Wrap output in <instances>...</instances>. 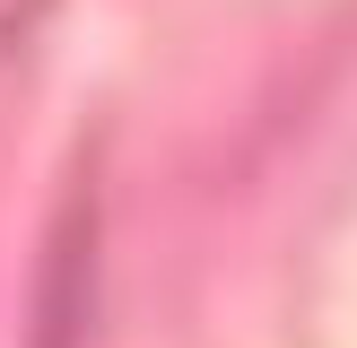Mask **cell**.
Wrapping results in <instances>:
<instances>
[{"label": "cell", "instance_id": "cell-1", "mask_svg": "<svg viewBox=\"0 0 357 348\" xmlns=\"http://www.w3.org/2000/svg\"><path fill=\"white\" fill-rule=\"evenodd\" d=\"M96 278H105V226L87 174H70L44 244H35V287H26V348H87L96 331Z\"/></svg>", "mask_w": 357, "mask_h": 348}]
</instances>
